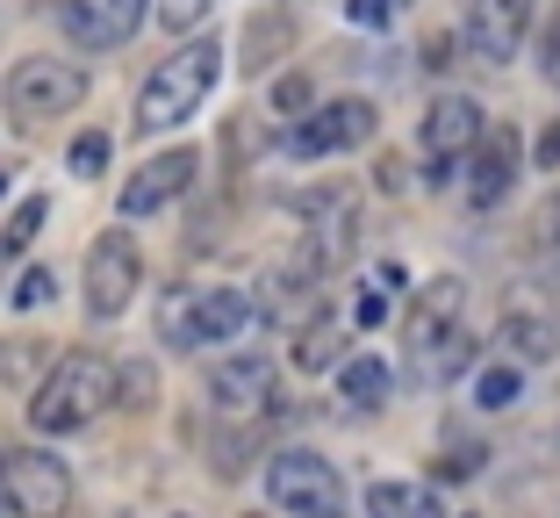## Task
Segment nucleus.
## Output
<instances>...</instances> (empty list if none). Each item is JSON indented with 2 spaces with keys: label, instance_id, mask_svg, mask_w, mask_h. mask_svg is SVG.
Here are the masks:
<instances>
[{
  "label": "nucleus",
  "instance_id": "6",
  "mask_svg": "<svg viewBox=\"0 0 560 518\" xmlns=\"http://www.w3.org/2000/svg\"><path fill=\"white\" fill-rule=\"evenodd\" d=\"M481 130H489V116H481V101L475 94H439L424 108V187H453L467 173V151L481 145Z\"/></svg>",
  "mask_w": 560,
  "mask_h": 518
},
{
  "label": "nucleus",
  "instance_id": "11",
  "mask_svg": "<svg viewBox=\"0 0 560 518\" xmlns=\"http://www.w3.org/2000/svg\"><path fill=\"white\" fill-rule=\"evenodd\" d=\"M209 403L223 425H259V411L273 403V360H223V368L209 375Z\"/></svg>",
  "mask_w": 560,
  "mask_h": 518
},
{
  "label": "nucleus",
  "instance_id": "16",
  "mask_svg": "<svg viewBox=\"0 0 560 518\" xmlns=\"http://www.w3.org/2000/svg\"><path fill=\"white\" fill-rule=\"evenodd\" d=\"M295 209L310 217V238L338 260V252L352 245V231H360V195L352 187H310V195H295Z\"/></svg>",
  "mask_w": 560,
  "mask_h": 518
},
{
  "label": "nucleus",
  "instance_id": "21",
  "mask_svg": "<svg viewBox=\"0 0 560 518\" xmlns=\"http://www.w3.org/2000/svg\"><path fill=\"white\" fill-rule=\"evenodd\" d=\"M352 353H346V324L338 318H316V324H302V338H295V368L302 375H330V368H346Z\"/></svg>",
  "mask_w": 560,
  "mask_h": 518
},
{
  "label": "nucleus",
  "instance_id": "40",
  "mask_svg": "<svg viewBox=\"0 0 560 518\" xmlns=\"http://www.w3.org/2000/svg\"><path fill=\"white\" fill-rule=\"evenodd\" d=\"M8 252H15V245H8V238H0V274H8Z\"/></svg>",
  "mask_w": 560,
  "mask_h": 518
},
{
  "label": "nucleus",
  "instance_id": "28",
  "mask_svg": "<svg viewBox=\"0 0 560 518\" xmlns=\"http://www.w3.org/2000/svg\"><path fill=\"white\" fill-rule=\"evenodd\" d=\"M116 403L122 411H144L151 403V360H122L116 368Z\"/></svg>",
  "mask_w": 560,
  "mask_h": 518
},
{
  "label": "nucleus",
  "instance_id": "27",
  "mask_svg": "<svg viewBox=\"0 0 560 518\" xmlns=\"http://www.w3.org/2000/svg\"><path fill=\"white\" fill-rule=\"evenodd\" d=\"M439 475H445V483H467V475H481V439H453V433H445V461H439Z\"/></svg>",
  "mask_w": 560,
  "mask_h": 518
},
{
  "label": "nucleus",
  "instance_id": "20",
  "mask_svg": "<svg viewBox=\"0 0 560 518\" xmlns=\"http://www.w3.org/2000/svg\"><path fill=\"white\" fill-rule=\"evenodd\" d=\"M366 518H453V511L424 483H374L366 490Z\"/></svg>",
  "mask_w": 560,
  "mask_h": 518
},
{
  "label": "nucleus",
  "instance_id": "42",
  "mask_svg": "<svg viewBox=\"0 0 560 518\" xmlns=\"http://www.w3.org/2000/svg\"><path fill=\"white\" fill-rule=\"evenodd\" d=\"M553 87H560V72H553Z\"/></svg>",
  "mask_w": 560,
  "mask_h": 518
},
{
  "label": "nucleus",
  "instance_id": "38",
  "mask_svg": "<svg viewBox=\"0 0 560 518\" xmlns=\"http://www.w3.org/2000/svg\"><path fill=\"white\" fill-rule=\"evenodd\" d=\"M402 281H410V274H402V260H381V267H374V288H381V296H388V288H402Z\"/></svg>",
  "mask_w": 560,
  "mask_h": 518
},
{
  "label": "nucleus",
  "instance_id": "18",
  "mask_svg": "<svg viewBox=\"0 0 560 518\" xmlns=\"http://www.w3.org/2000/svg\"><path fill=\"white\" fill-rule=\"evenodd\" d=\"M495 346H503V360H517V368H539V360L560 353V332L546 318H532V310H511L503 332H495Z\"/></svg>",
  "mask_w": 560,
  "mask_h": 518
},
{
  "label": "nucleus",
  "instance_id": "24",
  "mask_svg": "<svg viewBox=\"0 0 560 518\" xmlns=\"http://www.w3.org/2000/svg\"><path fill=\"white\" fill-rule=\"evenodd\" d=\"M108 159H116V137H108V130H80V137H72V173H80V181H101Z\"/></svg>",
  "mask_w": 560,
  "mask_h": 518
},
{
  "label": "nucleus",
  "instance_id": "23",
  "mask_svg": "<svg viewBox=\"0 0 560 518\" xmlns=\"http://www.w3.org/2000/svg\"><path fill=\"white\" fill-rule=\"evenodd\" d=\"M517 396H525V368H517V360H495V368L475 375V403L481 411H511Z\"/></svg>",
  "mask_w": 560,
  "mask_h": 518
},
{
  "label": "nucleus",
  "instance_id": "3",
  "mask_svg": "<svg viewBox=\"0 0 560 518\" xmlns=\"http://www.w3.org/2000/svg\"><path fill=\"white\" fill-rule=\"evenodd\" d=\"M80 101H86V66H72V58H15L8 80H0V108L15 116V130L72 116Z\"/></svg>",
  "mask_w": 560,
  "mask_h": 518
},
{
  "label": "nucleus",
  "instance_id": "25",
  "mask_svg": "<svg viewBox=\"0 0 560 518\" xmlns=\"http://www.w3.org/2000/svg\"><path fill=\"white\" fill-rule=\"evenodd\" d=\"M310 108H316V80H310V72H280V80H273V116L302 123Z\"/></svg>",
  "mask_w": 560,
  "mask_h": 518
},
{
  "label": "nucleus",
  "instance_id": "7",
  "mask_svg": "<svg viewBox=\"0 0 560 518\" xmlns=\"http://www.w3.org/2000/svg\"><path fill=\"white\" fill-rule=\"evenodd\" d=\"M460 310H467V281L460 274H439L410 296V318H402V346H410V368L424 375L439 360V346L460 332Z\"/></svg>",
  "mask_w": 560,
  "mask_h": 518
},
{
  "label": "nucleus",
  "instance_id": "9",
  "mask_svg": "<svg viewBox=\"0 0 560 518\" xmlns=\"http://www.w3.org/2000/svg\"><path fill=\"white\" fill-rule=\"evenodd\" d=\"M374 137V101L346 94V101H316L302 123H288V159H330Z\"/></svg>",
  "mask_w": 560,
  "mask_h": 518
},
{
  "label": "nucleus",
  "instance_id": "22",
  "mask_svg": "<svg viewBox=\"0 0 560 518\" xmlns=\"http://www.w3.org/2000/svg\"><path fill=\"white\" fill-rule=\"evenodd\" d=\"M44 375H50V338H30V332L0 338V382L8 389H36Z\"/></svg>",
  "mask_w": 560,
  "mask_h": 518
},
{
  "label": "nucleus",
  "instance_id": "10",
  "mask_svg": "<svg viewBox=\"0 0 560 518\" xmlns=\"http://www.w3.org/2000/svg\"><path fill=\"white\" fill-rule=\"evenodd\" d=\"M525 30H532V0H467L460 50H475V66H511Z\"/></svg>",
  "mask_w": 560,
  "mask_h": 518
},
{
  "label": "nucleus",
  "instance_id": "37",
  "mask_svg": "<svg viewBox=\"0 0 560 518\" xmlns=\"http://www.w3.org/2000/svg\"><path fill=\"white\" fill-rule=\"evenodd\" d=\"M539 173H560V116L546 123V137H539Z\"/></svg>",
  "mask_w": 560,
  "mask_h": 518
},
{
  "label": "nucleus",
  "instance_id": "33",
  "mask_svg": "<svg viewBox=\"0 0 560 518\" xmlns=\"http://www.w3.org/2000/svg\"><path fill=\"white\" fill-rule=\"evenodd\" d=\"M50 296H58V274H50V267H30V274H22V288H15V310H44Z\"/></svg>",
  "mask_w": 560,
  "mask_h": 518
},
{
  "label": "nucleus",
  "instance_id": "12",
  "mask_svg": "<svg viewBox=\"0 0 560 518\" xmlns=\"http://www.w3.org/2000/svg\"><path fill=\"white\" fill-rule=\"evenodd\" d=\"M195 173H201V159H195L187 145L144 159V166L122 181V217H151V209H165V202H180L187 187H195Z\"/></svg>",
  "mask_w": 560,
  "mask_h": 518
},
{
  "label": "nucleus",
  "instance_id": "8",
  "mask_svg": "<svg viewBox=\"0 0 560 518\" xmlns=\"http://www.w3.org/2000/svg\"><path fill=\"white\" fill-rule=\"evenodd\" d=\"M144 281V260H137V238L130 231H101L86 245V318H122Z\"/></svg>",
  "mask_w": 560,
  "mask_h": 518
},
{
  "label": "nucleus",
  "instance_id": "5",
  "mask_svg": "<svg viewBox=\"0 0 560 518\" xmlns=\"http://www.w3.org/2000/svg\"><path fill=\"white\" fill-rule=\"evenodd\" d=\"M0 497L15 518H66L72 511V469L44 447L0 453Z\"/></svg>",
  "mask_w": 560,
  "mask_h": 518
},
{
  "label": "nucleus",
  "instance_id": "4",
  "mask_svg": "<svg viewBox=\"0 0 560 518\" xmlns=\"http://www.w3.org/2000/svg\"><path fill=\"white\" fill-rule=\"evenodd\" d=\"M266 497H273V511H288V518H338L346 511L338 469H330L324 453H310V447H280L273 461H266Z\"/></svg>",
  "mask_w": 560,
  "mask_h": 518
},
{
  "label": "nucleus",
  "instance_id": "41",
  "mask_svg": "<svg viewBox=\"0 0 560 518\" xmlns=\"http://www.w3.org/2000/svg\"><path fill=\"white\" fill-rule=\"evenodd\" d=\"M0 195H8V173H0Z\"/></svg>",
  "mask_w": 560,
  "mask_h": 518
},
{
  "label": "nucleus",
  "instance_id": "35",
  "mask_svg": "<svg viewBox=\"0 0 560 518\" xmlns=\"http://www.w3.org/2000/svg\"><path fill=\"white\" fill-rule=\"evenodd\" d=\"M352 318H360L366 332H374V324H388V296H381V288H366V296H360V310H352Z\"/></svg>",
  "mask_w": 560,
  "mask_h": 518
},
{
  "label": "nucleus",
  "instance_id": "1",
  "mask_svg": "<svg viewBox=\"0 0 560 518\" xmlns=\"http://www.w3.org/2000/svg\"><path fill=\"white\" fill-rule=\"evenodd\" d=\"M108 403H116V368H108L101 353H58V360H50V375L30 389V425L44 439L86 433Z\"/></svg>",
  "mask_w": 560,
  "mask_h": 518
},
{
  "label": "nucleus",
  "instance_id": "30",
  "mask_svg": "<svg viewBox=\"0 0 560 518\" xmlns=\"http://www.w3.org/2000/svg\"><path fill=\"white\" fill-rule=\"evenodd\" d=\"M44 217H50V202H44V195H30V202L15 209V217H8V231H0V238H8V245L22 252V245H30L36 231H44Z\"/></svg>",
  "mask_w": 560,
  "mask_h": 518
},
{
  "label": "nucleus",
  "instance_id": "36",
  "mask_svg": "<svg viewBox=\"0 0 560 518\" xmlns=\"http://www.w3.org/2000/svg\"><path fill=\"white\" fill-rule=\"evenodd\" d=\"M539 66H546V80L560 72V15L546 22V36H539Z\"/></svg>",
  "mask_w": 560,
  "mask_h": 518
},
{
  "label": "nucleus",
  "instance_id": "14",
  "mask_svg": "<svg viewBox=\"0 0 560 518\" xmlns=\"http://www.w3.org/2000/svg\"><path fill=\"white\" fill-rule=\"evenodd\" d=\"M245 324H252V288H231V281L187 288V338L195 346H231Z\"/></svg>",
  "mask_w": 560,
  "mask_h": 518
},
{
  "label": "nucleus",
  "instance_id": "15",
  "mask_svg": "<svg viewBox=\"0 0 560 518\" xmlns=\"http://www.w3.org/2000/svg\"><path fill=\"white\" fill-rule=\"evenodd\" d=\"M511 181H517V130H481V145L467 151V173H460L467 202L495 209V202L511 195Z\"/></svg>",
  "mask_w": 560,
  "mask_h": 518
},
{
  "label": "nucleus",
  "instance_id": "34",
  "mask_svg": "<svg viewBox=\"0 0 560 518\" xmlns=\"http://www.w3.org/2000/svg\"><path fill=\"white\" fill-rule=\"evenodd\" d=\"M374 181L388 187V195H402V187H410V166H402L396 151H388V159H381V166H374Z\"/></svg>",
  "mask_w": 560,
  "mask_h": 518
},
{
  "label": "nucleus",
  "instance_id": "17",
  "mask_svg": "<svg viewBox=\"0 0 560 518\" xmlns=\"http://www.w3.org/2000/svg\"><path fill=\"white\" fill-rule=\"evenodd\" d=\"M288 50H295V15H288V8H259V15L245 22V36H237V72L259 80V72H273V58H288Z\"/></svg>",
  "mask_w": 560,
  "mask_h": 518
},
{
  "label": "nucleus",
  "instance_id": "29",
  "mask_svg": "<svg viewBox=\"0 0 560 518\" xmlns=\"http://www.w3.org/2000/svg\"><path fill=\"white\" fill-rule=\"evenodd\" d=\"M223 137H231V159H223V166H245V159H259V151H266V130L252 116H231V123H223Z\"/></svg>",
  "mask_w": 560,
  "mask_h": 518
},
{
  "label": "nucleus",
  "instance_id": "26",
  "mask_svg": "<svg viewBox=\"0 0 560 518\" xmlns=\"http://www.w3.org/2000/svg\"><path fill=\"white\" fill-rule=\"evenodd\" d=\"M467 368H475V338H467V332H453V338L439 346V360L424 368V382H453V375H467Z\"/></svg>",
  "mask_w": 560,
  "mask_h": 518
},
{
  "label": "nucleus",
  "instance_id": "13",
  "mask_svg": "<svg viewBox=\"0 0 560 518\" xmlns=\"http://www.w3.org/2000/svg\"><path fill=\"white\" fill-rule=\"evenodd\" d=\"M144 15H151V0H58V22H66L86 50L130 44V36L144 30Z\"/></svg>",
  "mask_w": 560,
  "mask_h": 518
},
{
  "label": "nucleus",
  "instance_id": "32",
  "mask_svg": "<svg viewBox=\"0 0 560 518\" xmlns=\"http://www.w3.org/2000/svg\"><path fill=\"white\" fill-rule=\"evenodd\" d=\"M402 8H410V0H346V15L360 22V30H388Z\"/></svg>",
  "mask_w": 560,
  "mask_h": 518
},
{
  "label": "nucleus",
  "instance_id": "2",
  "mask_svg": "<svg viewBox=\"0 0 560 518\" xmlns=\"http://www.w3.org/2000/svg\"><path fill=\"white\" fill-rule=\"evenodd\" d=\"M215 72H223V44H209V36L173 50V58H159V66L144 72V87H137V130L165 137V130H180L187 116H201Z\"/></svg>",
  "mask_w": 560,
  "mask_h": 518
},
{
  "label": "nucleus",
  "instance_id": "19",
  "mask_svg": "<svg viewBox=\"0 0 560 518\" xmlns=\"http://www.w3.org/2000/svg\"><path fill=\"white\" fill-rule=\"evenodd\" d=\"M388 389H396V375H388V360H374V353H352L346 368H338V403H352V411L388 403Z\"/></svg>",
  "mask_w": 560,
  "mask_h": 518
},
{
  "label": "nucleus",
  "instance_id": "31",
  "mask_svg": "<svg viewBox=\"0 0 560 518\" xmlns=\"http://www.w3.org/2000/svg\"><path fill=\"white\" fill-rule=\"evenodd\" d=\"M151 8H159V22H165V30L180 36V30H201V15H209L215 0H151Z\"/></svg>",
  "mask_w": 560,
  "mask_h": 518
},
{
  "label": "nucleus",
  "instance_id": "39",
  "mask_svg": "<svg viewBox=\"0 0 560 518\" xmlns=\"http://www.w3.org/2000/svg\"><path fill=\"white\" fill-rule=\"evenodd\" d=\"M539 238H546V245H560V195L539 209Z\"/></svg>",
  "mask_w": 560,
  "mask_h": 518
}]
</instances>
